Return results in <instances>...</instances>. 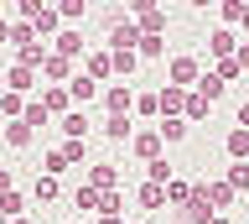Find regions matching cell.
Segmentation results:
<instances>
[{
	"instance_id": "obj_1",
	"label": "cell",
	"mask_w": 249,
	"mask_h": 224,
	"mask_svg": "<svg viewBox=\"0 0 249 224\" xmlns=\"http://www.w3.org/2000/svg\"><path fill=\"white\" fill-rule=\"evenodd\" d=\"M109 47L114 52H135L140 47V26L130 16H120V11H114V26H109Z\"/></svg>"
},
{
	"instance_id": "obj_2",
	"label": "cell",
	"mask_w": 249,
	"mask_h": 224,
	"mask_svg": "<svg viewBox=\"0 0 249 224\" xmlns=\"http://www.w3.org/2000/svg\"><path fill=\"white\" fill-rule=\"evenodd\" d=\"M166 79L177 83V89H197V79H202V63L182 52V58H171V63H166Z\"/></svg>"
},
{
	"instance_id": "obj_3",
	"label": "cell",
	"mask_w": 249,
	"mask_h": 224,
	"mask_svg": "<svg viewBox=\"0 0 249 224\" xmlns=\"http://www.w3.org/2000/svg\"><path fill=\"white\" fill-rule=\"evenodd\" d=\"M177 219H182V224H213V219H218V208L208 204V193H202V183L192 188V198H187V208L177 214Z\"/></svg>"
},
{
	"instance_id": "obj_4",
	"label": "cell",
	"mask_w": 249,
	"mask_h": 224,
	"mask_svg": "<svg viewBox=\"0 0 249 224\" xmlns=\"http://www.w3.org/2000/svg\"><path fill=\"white\" fill-rule=\"evenodd\" d=\"M161 146H166V141H161V130H156V125H145V130H135L130 151H135V157L145 162V167H151V162H161Z\"/></svg>"
},
{
	"instance_id": "obj_5",
	"label": "cell",
	"mask_w": 249,
	"mask_h": 224,
	"mask_svg": "<svg viewBox=\"0 0 249 224\" xmlns=\"http://www.w3.org/2000/svg\"><path fill=\"white\" fill-rule=\"evenodd\" d=\"M104 104H109V115H130V110H135V89H130V83H109Z\"/></svg>"
},
{
	"instance_id": "obj_6",
	"label": "cell",
	"mask_w": 249,
	"mask_h": 224,
	"mask_svg": "<svg viewBox=\"0 0 249 224\" xmlns=\"http://www.w3.org/2000/svg\"><path fill=\"white\" fill-rule=\"evenodd\" d=\"M208 52H213L218 63H229V58H239V37H233L229 26H218V32L208 37Z\"/></svg>"
},
{
	"instance_id": "obj_7",
	"label": "cell",
	"mask_w": 249,
	"mask_h": 224,
	"mask_svg": "<svg viewBox=\"0 0 249 224\" xmlns=\"http://www.w3.org/2000/svg\"><path fill=\"white\" fill-rule=\"evenodd\" d=\"M187 94H192V89H177V83H166V89H161V120H177V115H187Z\"/></svg>"
},
{
	"instance_id": "obj_8",
	"label": "cell",
	"mask_w": 249,
	"mask_h": 224,
	"mask_svg": "<svg viewBox=\"0 0 249 224\" xmlns=\"http://www.w3.org/2000/svg\"><path fill=\"white\" fill-rule=\"evenodd\" d=\"M89 188H99V193H114V188H120L114 162H93V167H89Z\"/></svg>"
},
{
	"instance_id": "obj_9",
	"label": "cell",
	"mask_w": 249,
	"mask_h": 224,
	"mask_svg": "<svg viewBox=\"0 0 249 224\" xmlns=\"http://www.w3.org/2000/svg\"><path fill=\"white\" fill-rule=\"evenodd\" d=\"M5 89L26 99L31 89H36V73H31V68H21V63H11V68H5Z\"/></svg>"
},
{
	"instance_id": "obj_10",
	"label": "cell",
	"mask_w": 249,
	"mask_h": 224,
	"mask_svg": "<svg viewBox=\"0 0 249 224\" xmlns=\"http://www.w3.org/2000/svg\"><path fill=\"white\" fill-rule=\"evenodd\" d=\"M83 47H89V42H83V37H78L73 26H62V32L52 37V52H57V58H78Z\"/></svg>"
},
{
	"instance_id": "obj_11",
	"label": "cell",
	"mask_w": 249,
	"mask_h": 224,
	"mask_svg": "<svg viewBox=\"0 0 249 224\" xmlns=\"http://www.w3.org/2000/svg\"><path fill=\"white\" fill-rule=\"evenodd\" d=\"M42 73H47L52 83H73V58H57V52H47Z\"/></svg>"
},
{
	"instance_id": "obj_12",
	"label": "cell",
	"mask_w": 249,
	"mask_h": 224,
	"mask_svg": "<svg viewBox=\"0 0 249 224\" xmlns=\"http://www.w3.org/2000/svg\"><path fill=\"white\" fill-rule=\"evenodd\" d=\"M36 99H42V110H47V115H68V110H73V99H68V89H57V83H52V89H42Z\"/></svg>"
},
{
	"instance_id": "obj_13",
	"label": "cell",
	"mask_w": 249,
	"mask_h": 224,
	"mask_svg": "<svg viewBox=\"0 0 249 224\" xmlns=\"http://www.w3.org/2000/svg\"><path fill=\"white\" fill-rule=\"evenodd\" d=\"M104 136H109V141H135V120H130V115H109Z\"/></svg>"
},
{
	"instance_id": "obj_14",
	"label": "cell",
	"mask_w": 249,
	"mask_h": 224,
	"mask_svg": "<svg viewBox=\"0 0 249 224\" xmlns=\"http://www.w3.org/2000/svg\"><path fill=\"white\" fill-rule=\"evenodd\" d=\"M57 125H62V136H68V141H83V136H89V115H83V110H68Z\"/></svg>"
},
{
	"instance_id": "obj_15",
	"label": "cell",
	"mask_w": 249,
	"mask_h": 224,
	"mask_svg": "<svg viewBox=\"0 0 249 224\" xmlns=\"http://www.w3.org/2000/svg\"><path fill=\"white\" fill-rule=\"evenodd\" d=\"M83 73H89L93 83H99V79H109V73H114V52H89V63H83Z\"/></svg>"
},
{
	"instance_id": "obj_16",
	"label": "cell",
	"mask_w": 249,
	"mask_h": 224,
	"mask_svg": "<svg viewBox=\"0 0 249 224\" xmlns=\"http://www.w3.org/2000/svg\"><path fill=\"white\" fill-rule=\"evenodd\" d=\"M93 94H99V83H93L89 73H73V83H68V99H73V104H89Z\"/></svg>"
},
{
	"instance_id": "obj_17",
	"label": "cell",
	"mask_w": 249,
	"mask_h": 224,
	"mask_svg": "<svg viewBox=\"0 0 249 224\" xmlns=\"http://www.w3.org/2000/svg\"><path fill=\"white\" fill-rule=\"evenodd\" d=\"M47 52H52V47H47V42H31V47H21V52H16V63H21V68H31V73H36V68L47 63Z\"/></svg>"
},
{
	"instance_id": "obj_18",
	"label": "cell",
	"mask_w": 249,
	"mask_h": 224,
	"mask_svg": "<svg viewBox=\"0 0 249 224\" xmlns=\"http://www.w3.org/2000/svg\"><path fill=\"white\" fill-rule=\"evenodd\" d=\"M31 136H36V130H31L26 120H5V146H16V151H21V146H31Z\"/></svg>"
},
{
	"instance_id": "obj_19",
	"label": "cell",
	"mask_w": 249,
	"mask_h": 224,
	"mask_svg": "<svg viewBox=\"0 0 249 224\" xmlns=\"http://www.w3.org/2000/svg\"><path fill=\"white\" fill-rule=\"evenodd\" d=\"M223 151H229L233 162H244V157H249V130L233 125V130H229V141H223Z\"/></svg>"
},
{
	"instance_id": "obj_20",
	"label": "cell",
	"mask_w": 249,
	"mask_h": 224,
	"mask_svg": "<svg viewBox=\"0 0 249 224\" xmlns=\"http://www.w3.org/2000/svg\"><path fill=\"white\" fill-rule=\"evenodd\" d=\"M31 42H42V37H36V26H31V21H16V26H11V47L21 52V47H31Z\"/></svg>"
},
{
	"instance_id": "obj_21",
	"label": "cell",
	"mask_w": 249,
	"mask_h": 224,
	"mask_svg": "<svg viewBox=\"0 0 249 224\" xmlns=\"http://www.w3.org/2000/svg\"><path fill=\"white\" fill-rule=\"evenodd\" d=\"M202 193H208V204H213V208H229L233 204V188H229V183H202Z\"/></svg>"
},
{
	"instance_id": "obj_22",
	"label": "cell",
	"mask_w": 249,
	"mask_h": 224,
	"mask_svg": "<svg viewBox=\"0 0 249 224\" xmlns=\"http://www.w3.org/2000/svg\"><path fill=\"white\" fill-rule=\"evenodd\" d=\"M140 204H145V208H161V204H166V188L145 177V183H140Z\"/></svg>"
},
{
	"instance_id": "obj_23",
	"label": "cell",
	"mask_w": 249,
	"mask_h": 224,
	"mask_svg": "<svg viewBox=\"0 0 249 224\" xmlns=\"http://www.w3.org/2000/svg\"><path fill=\"white\" fill-rule=\"evenodd\" d=\"M21 110H26V99L11 94V89H0V115H5V120H21Z\"/></svg>"
},
{
	"instance_id": "obj_24",
	"label": "cell",
	"mask_w": 249,
	"mask_h": 224,
	"mask_svg": "<svg viewBox=\"0 0 249 224\" xmlns=\"http://www.w3.org/2000/svg\"><path fill=\"white\" fill-rule=\"evenodd\" d=\"M197 94H202V99H208V104H213V99H218V94H223V79H218L213 68H208V73H202V79H197Z\"/></svg>"
},
{
	"instance_id": "obj_25",
	"label": "cell",
	"mask_w": 249,
	"mask_h": 224,
	"mask_svg": "<svg viewBox=\"0 0 249 224\" xmlns=\"http://www.w3.org/2000/svg\"><path fill=\"white\" fill-rule=\"evenodd\" d=\"M187 125H192V120H208V99L197 94V89H192V94H187V115H182Z\"/></svg>"
},
{
	"instance_id": "obj_26",
	"label": "cell",
	"mask_w": 249,
	"mask_h": 224,
	"mask_svg": "<svg viewBox=\"0 0 249 224\" xmlns=\"http://www.w3.org/2000/svg\"><path fill=\"white\" fill-rule=\"evenodd\" d=\"M156 130H161V141H182L187 136V120L177 115V120H156Z\"/></svg>"
},
{
	"instance_id": "obj_27",
	"label": "cell",
	"mask_w": 249,
	"mask_h": 224,
	"mask_svg": "<svg viewBox=\"0 0 249 224\" xmlns=\"http://www.w3.org/2000/svg\"><path fill=\"white\" fill-rule=\"evenodd\" d=\"M21 120H26L31 130H36V125H47V120H52V115L42 110V99H26V110H21Z\"/></svg>"
},
{
	"instance_id": "obj_28",
	"label": "cell",
	"mask_w": 249,
	"mask_h": 224,
	"mask_svg": "<svg viewBox=\"0 0 249 224\" xmlns=\"http://www.w3.org/2000/svg\"><path fill=\"white\" fill-rule=\"evenodd\" d=\"M31 26H36V37H47V32H57V26H62V16L52 11V5H42V16L31 21Z\"/></svg>"
},
{
	"instance_id": "obj_29",
	"label": "cell",
	"mask_w": 249,
	"mask_h": 224,
	"mask_svg": "<svg viewBox=\"0 0 249 224\" xmlns=\"http://www.w3.org/2000/svg\"><path fill=\"white\" fill-rule=\"evenodd\" d=\"M187 198H192V183L171 177V183H166V204H182V208H187Z\"/></svg>"
},
{
	"instance_id": "obj_30",
	"label": "cell",
	"mask_w": 249,
	"mask_h": 224,
	"mask_svg": "<svg viewBox=\"0 0 249 224\" xmlns=\"http://www.w3.org/2000/svg\"><path fill=\"white\" fill-rule=\"evenodd\" d=\"M223 183H229L233 193H244V188H249V162H233V167H229V177H223Z\"/></svg>"
},
{
	"instance_id": "obj_31",
	"label": "cell",
	"mask_w": 249,
	"mask_h": 224,
	"mask_svg": "<svg viewBox=\"0 0 249 224\" xmlns=\"http://www.w3.org/2000/svg\"><path fill=\"white\" fill-rule=\"evenodd\" d=\"M120 208H124L120 188H114V193H104V198H99V214H104V219H120Z\"/></svg>"
},
{
	"instance_id": "obj_32",
	"label": "cell",
	"mask_w": 249,
	"mask_h": 224,
	"mask_svg": "<svg viewBox=\"0 0 249 224\" xmlns=\"http://www.w3.org/2000/svg\"><path fill=\"white\" fill-rule=\"evenodd\" d=\"M42 167H47V177H62V172H68V157H62V146H57V151H47Z\"/></svg>"
},
{
	"instance_id": "obj_33",
	"label": "cell",
	"mask_w": 249,
	"mask_h": 224,
	"mask_svg": "<svg viewBox=\"0 0 249 224\" xmlns=\"http://www.w3.org/2000/svg\"><path fill=\"white\" fill-rule=\"evenodd\" d=\"M21 208H26L21 193H5V198H0V214H5V219H21Z\"/></svg>"
},
{
	"instance_id": "obj_34",
	"label": "cell",
	"mask_w": 249,
	"mask_h": 224,
	"mask_svg": "<svg viewBox=\"0 0 249 224\" xmlns=\"http://www.w3.org/2000/svg\"><path fill=\"white\" fill-rule=\"evenodd\" d=\"M52 198H57V177H36V204H52Z\"/></svg>"
},
{
	"instance_id": "obj_35",
	"label": "cell",
	"mask_w": 249,
	"mask_h": 224,
	"mask_svg": "<svg viewBox=\"0 0 249 224\" xmlns=\"http://www.w3.org/2000/svg\"><path fill=\"white\" fill-rule=\"evenodd\" d=\"M161 52H166V42H161V37H140L135 58H161Z\"/></svg>"
},
{
	"instance_id": "obj_36",
	"label": "cell",
	"mask_w": 249,
	"mask_h": 224,
	"mask_svg": "<svg viewBox=\"0 0 249 224\" xmlns=\"http://www.w3.org/2000/svg\"><path fill=\"white\" fill-rule=\"evenodd\" d=\"M99 198H104V193H99V188H89V183L73 193V204H78V208H99Z\"/></svg>"
},
{
	"instance_id": "obj_37",
	"label": "cell",
	"mask_w": 249,
	"mask_h": 224,
	"mask_svg": "<svg viewBox=\"0 0 249 224\" xmlns=\"http://www.w3.org/2000/svg\"><path fill=\"white\" fill-rule=\"evenodd\" d=\"M135 110H140V115H156V120H161V94H135Z\"/></svg>"
},
{
	"instance_id": "obj_38",
	"label": "cell",
	"mask_w": 249,
	"mask_h": 224,
	"mask_svg": "<svg viewBox=\"0 0 249 224\" xmlns=\"http://www.w3.org/2000/svg\"><path fill=\"white\" fill-rule=\"evenodd\" d=\"M57 16H62V21H83V0H62Z\"/></svg>"
},
{
	"instance_id": "obj_39",
	"label": "cell",
	"mask_w": 249,
	"mask_h": 224,
	"mask_svg": "<svg viewBox=\"0 0 249 224\" xmlns=\"http://www.w3.org/2000/svg\"><path fill=\"white\" fill-rule=\"evenodd\" d=\"M151 183H161V188L171 183V162H166V157H161V162H151Z\"/></svg>"
},
{
	"instance_id": "obj_40",
	"label": "cell",
	"mask_w": 249,
	"mask_h": 224,
	"mask_svg": "<svg viewBox=\"0 0 249 224\" xmlns=\"http://www.w3.org/2000/svg\"><path fill=\"white\" fill-rule=\"evenodd\" d=\"M218 11H223V21H244V0H223Z\"/></svg>"
},
{
	"instance_id": "obj_41",
	"label": "cell",
	"mask_w": 249,
	"mask_h": 224,
	"mask_svg": "<svg viewBox=\"0 0 249 224\" xmlns=\"http://www.w3.org/2000/svg\"><path fill=\"white\" fill-rule=\"evenodd\" d=\"M135 63H140L135 52H114V73H135Z\"/></svg>"
},
{
	"instance_id": "obj_42",
	"label": "cell",
	"mask_w": 249,
	"mask_h": 224,
	"mask_svg": "<svg viewBox=\"0 0 249 224\" xmlns=\"http://www.w3.org/2000/svg\"><path fill=\"white\" fill-rule=\"evenodd\" d=\"M213 73H218V79H223V83H229V79H239V73H244V68H239V58H229V63H218Z\"/></svg>"
},
{
	"instance_id": "obj_43",
	"label": "cell",
	"mask_w": 249,
	"mask_h": 224,
	"mask_svg": "<svg viewBox=\"0 0 249 224\" xmlns=\"http://www.w3.org/2000/svg\"><path fill=\"white\" fill-rule=\"evenodd\" d=\"M62 157H68V167H78L83 162V141H62Z\"/></svg>"
},
{
	"instance_id": "obj_44",
	"label": "cell",
	"mask_w": 249,
	"mask_h": 224,
	"mask_svg": "<svg viewBox=\"0 0 249 224\" xmlns=\"http://www.w3.org/2000/svg\"><path fill=\"white\" fill-rule=\"evenodd\" d=\"M5 193H16V177H11V167H0V198Z\"/></svg>"
},
{
	"instance_id": "obj_45",
	"label": "cell",
	"mask_w": 249,
	"mask_h": 224,
	"mask_svg": "<svg viewBox=\"0 0 249 224\" xmlns=\"http://www.w3.org/2000/svg\"><path fill=\"white\" fill-rule=\"evenodd\" d=\"M239 130H249V99L239 104Z\"/></svg>"
},
{
	"instance_id": "obj_46",
	"label": "cell",
	"mask_w": 249,
	"mask_h": 224,
	"mask_svg": "<svg viewBox=\"0 0 249 224\" xmlns=\"http://www.w3.org/2000/svg\"><path fill=\"white\" fill-rule=\"evenodd\" d=\"M239 68L249 73V42H239Z\"/></svg>"
},
{
	"instance_id": "obj_47",
	"label": "cell",
	"mask_w": 249,
	"mask_h": 224,
	"mask_svg": "<svg viewBox=\"0 0 249 224\" xmlns=\"http://www.w3.org/2000/svg\"><path fill=\"white\" fill-rule=\"evenodd\" d=\"M0 42H11V21L5 16H0Z\"/></svg>"
},
{
	"instance_id": "obj_48",
	"label": "cell",
	"mask_w": 249,
	"mask_h": 224,
	"mask_svg": "<svg viewBox=\"0 0 249 224\" xmlns=\"http://www.w3.org/2000/svg\"><path fill=\"white\" fill-rule=\"evenodd\" d=\"M239 26H244V32H249V5H244V21H239Z\"/></svg>"
},
{
	"instance_id": "obj_49",
	"label": "cell",
	"mask_w": 249,
	"mask_h": 224,
	"mask_svg": "<svg viewBox=\"0 0 249 224\" xmlns=\"http://www.w3.org/2000/svg\"><path fill=\"white\" fill-rule=\"evenodd\" d=\"M11 224H31V219H26V214H21V219H11Z\"/></svg>"
},
{
	"instance_id": "obj_50",
	"label": "cell",
	"mask_w": 249,
	"mask_h": 224,
	"mask_svg": "<svg viewBox=\"0 0 249 224\" xmlns=\"http://www.w3.org/2000/svg\"><path fill=\"white\" fill-rule=\"evenodd\" d=\"M213 224H229V219H223V214H218V219H213Z\"/></svg>"
},
{
	"instance_id": "obj_51",
	"label": "cell",
	"mask_w": 249,
	"mask_h": 224,
	"mask_svg": "<svg viewBox=\"0 0 249 224\" xmlns=\"http://www.w3.org/2000/svg\"><path fill=\"white\" fill-rule=\"evenodd\" d=\"M99 224H120V219H99Z\"/></svg>"
},
{
	"instance_id": "obj_52",
	"label": "cell",
	"mask_w": 249,
	"mask_h": 224,
	"mask_svg": "<svg viewBox=\"0 0 249 224\" xmlns=\"http://www.w3.org/2000/svg\"><path fill=\"white\" fill-rule=\"evenodd\" d=\"M0 224H11V219H5V214H0Z\"/></svg>"
}]
</instances>
